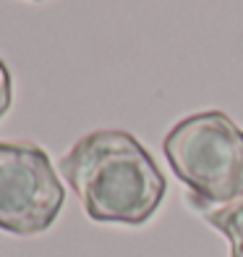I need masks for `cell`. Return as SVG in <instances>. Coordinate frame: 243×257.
Listing matches in <instances>:
<instances>
[{"instance_id":"obj_2","label":"cell","mask_w":243,"mask_h":257,"mask_svg":"<svg viewBox=\"0 0 243 257\" xmlns=\"http://www.w3.org/2000/svg\"><path fill=\"white\" fill-rule=\"evenodd\" d=\"M162 150L202 210L243 200V128L222 110L186 115L165 134Z\"/></svg>"},{"instance_id":"obj_5","label":"cell","mask_w":243,"mask_h":257,"mask_svg":"<svg viewBox=\"0 0 243 257\" xmlns=\"http://www.w3.org/2000/svg\"><path fill=\"white\" fill-rule=\"evenodd\" d=\"M8 108H10V74L6 63L0 61V118L6 115Z\"/></svg>"},{"instance_id":"obj_1","label":"cell","mask_w":243,"mask_h":257,"mask_svg":"<svg viewBox=\"0 0 243 257\" xmlns=\"http://www.w3.org/2000/svg\"><path fill=\"white\" fill-rule=\"evenodd\" d=\"M60 173L97 223L142 226L157 213L168 181L144 145L120 128H100L60 158Z\"/></svg>"},{"instance_id":"obj_3","label":"cell","mask_w":243,"mask_h":257,"mask_svg":"<svg viewBox=\"0 0 243 257\" xmlns=\"http://www.w3.org/2000/svg\"><path fill=\"white\" fill-rule=\"evenodd\" d=\"M66 202V189L42 147L0 142V231L34 236L48 231Z\"/></svg>"},{"instance_id":"obj_4","label":"cell","mask_w":243,"mask_h":257,"mask_svg":"<svg viewBox=\"0 0 243 257\" xmlns=\"http://www.w3.org/2000/svg\"><path fill=\"white\" fill-rule=\"evenodd\" d=\"M206 223L225 233L230 241V257H243V200H236L220 210H204Z\"/></svg>"}]
</instances>
